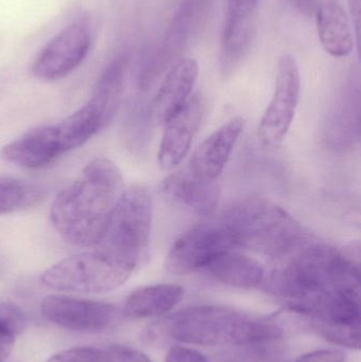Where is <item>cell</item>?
<instances>
[{
	"instance_id": "obj_6",
	"label": "cell",
	"mask_w": 361,
	"mask_h": 362,
	"mask_svg": "<svg viewBox=\"0 0 361 362\" xmlns=\"http://www.w3.org/2000/svg\"><path fill=\"white\" fill-rule=\"evenodd\" d=\"M131 276L93 249L57 262L42 274V282L55 291L102 293L118 288Z\"/></svg>"
},
{
	"instance_id": "obj_22",
	"label": "cell",
	"mask_w": 361,
	"mask_h": 362,
	"mask_svg": "<svg viewBox=\"0 0 361 362\" xmlns=\"http://www.w3.org/2000/svg\"><path fill=\"white\" fill-rule=\"evenodd\" d=\"M27 318L23 310L10 300L0 299V359L12 353L17 336L25 329Z\"/></svg>"
},
{
	"instance_id": "obj_23",
	"label": "cell",
	"mask_w": 361,
	"mask_h": 362,
	"mask_svg": "<svg viewBox=\"0 0 361 362\" xmlns=\"http://www.w3.org/2000/svg\"><path fill=\"white\" fill-rule=\"evenodd\" d=\"M316 327L320 335L331 344L351 350L360 349V325H335L317 323Z\"/></svg>"
},
{
	"instance_id": "obj_7",
	"label": "cell",
	"mask_w": 361,
	"mask_h": 362,
	"mask_svg": "<svg viewBox=\"0 0 361 362\" xmlns=\"http://www.w3.org/2000/svg\"><path fill=\"white\" fill-rule=\"evenodd\" d=\"M239 251L228 223L218 213L182 233L174 243L165 259L167 272L184 276L205 269L223 253Z\"/></svg>"
},
{
	"instance_id": "obj_11",
	"label": "cell",
	"mask_w": 361,
	"mask_h": 362,
	"mask_svg": "<svg viewBox=\"0 0 361 362\" xmlns=\"http://www.w3.org/2000/svg\"><path fill=\"white\" fill-rule=\"evenodd\" d=\"M203 117V103L197 97L178 110L163 124L162 139L159 148L158 160L165 171H171L182 163L188 155L193 138L197 133Z\"/></svg>"
},
{
	"instance_id": "obj_4",
	"label": "cell",
	"mask_w": 361,
	"mask_h": 362,
	"mask_svg": "<svg viewBox=\"0 0 361 362\" xmlns=\"http://www.w3.org/2000/svg\"><path fill=\"white\" fill-rule=\"evenodd\" d=\"M220 214L230 227L239 250L280 259L309 240V234L290 213L264 198L233 202Z\"/></svg>"
},
{
	"instance_id": "obj_28",
	"label": "cell",
	"mask_w": 361,
	"mask_h": 362,
	"mask_svg": "<svg viewBox=\"0 0 361 362\" xmlns=\"http://www.w3.org/2000/svg\"><path fill=\"white\" fill-rule=\"evenodd\" d=\"M165 362H209L199 351L182 346H174L167 351Z\"/></svg>"
},
{
	"instance_id": "obj_19",
	"label": "cell",
	"mask_w": 361,
	"mask_h": 362,
	"mask_svg": "<svg viewBox=\"0 0 361 362\" xmlns=\"http://www.w3.org/2000/svg\"><path fill=\"white\" fill-rule=\"evenodd\" d=\"M107 125L97 106L89 100L80 110L55 124L64 152L84 146Z\"/></svg>"
},
{
	"instance_id": "obj_30",
	"label": "cell",
	"mask_w": 361,
	"mask_h": 362,
	"mask_svg": "<svg viewBox=\"0 0 361 362\" xmlns=\"http://www.w3.org/2000/svg\"><path fill=\"white\" fill-rule=\"evenodd\" d=\"M350 12H351L352 21L355 25L356 40L360 47V0H349Z\"/></svg>"
},
{
	"instance_id": "obj_10",
	"label": "cell",
	"mask_w": 361,
	"mask_h": 362,
	"mask_svg": "<svg viewBox=\"0 0 361 362\" xmlns=\"http://www.w3.org/2000/svg\"><path fill=\"white\" fill-rule=\"evenodd\" d=\"M40 310L50 322L78 333H103L118 320L114 304L67 296H48L42 300Z\"/></svg>"
},
{
	"instance_id": "obj_13",
	"label": "cell",
	"mask_w": 361,
	"mask_h": 362,
	"mask_svg": "<svg viewBox=\"0 0 361 362\" xmlns=\"http://www.w3.org/2000/svg\"><path fill=\"white\" fill-rule=\"evenodd\" d=\"M65 154L55 125L36 127L2 148L4 160L25 169H40Z\"/></svg>"
},
{
	"instance_id": "obj_24",
	"label": "cell",
	"mask_w": 361,
	"mask_h": 362,
	"mask_svg": "<svg viewBox=\"0 0 361 362\" xmlns=\"http://www.w3.org/2000/svg\"><path fill=\"white\" fill-rule=\"evenodd\" d=\"M265 344H244L237 346V350L225 353L224 362H267L276 356L277 352L271 346Z\"/></svg>"
},
{
	"instance_id": "obj_29",
	"label": "cell",
	"mask_w": 361,
	"mask_h": 362,
	"mask_svg": "<svg viewBox=\"0 0 361 362\" xmlns=\"http://www.w3.org/2000/svg\"><path fill=\"white\" fill-rule=\"evenodd\" d=\"M345 356L341 351L320 350L307 353L292 362H345Z\"/></svg>"
},
{
	"instance_id": "obj_15",
	"label": "cell",
	"mask_w": 361,
	"mask_h": 362,
	"mask_svg": "<svg viewBox=\"0 0 361 362\" xmlns=\"http://www.w3.org/2000/svg\"><path fill=\"white\" fill-rule=\"evenodd\" d=\"M162 191L176 204L206 216L215 212L220 194L218 180H199L187 169L165 178Z\"/></svg>"
},
{
	"instance_id": "obj_9",
	"label": "cell",
	"mask_w": 361,
	"mask_h": 362,
	"mask_svg": "<svg viewBox=\"0 0 361 362\" xmlns=\"http://www.w3.org/2000/svg\"><path fill=\"white\" fill-rule=\"evenodd\" d=\"M93 36V29L87 21L67 25L36 55L32 65L34 76L44 81H57L69 76L88 55Z\"/></svg>"
},
{
	"instance_id": "obj_8",
	"label": "cell",
	"mask_w": 361,
	"mask_h": 362,
	"mask_svg": "<svg viewBox=\"0 0 361 362\" xmlns=\"http://www.w3.org/2000/svg\"><path fill=\"white\" fill-rule=\"evenodd\" d=\"M298 63L292 54H283L278 63L273 99L261 120L259 134L266 146H279L285 139L300 100Z\"/></svg>"
},
{
	"instance_id": "obj_31",
	"label": "cell",
	"mask_w": 361,
	"mask_h": 362,
	"mask_svg": "<svg viewBox=\"0 0 361 362\" xmlns=\"http://www.w3.org/2000/svg\"><path fill=\"white\" fill-rule=\"evenodd\" d=\"M46 362H59V359H57V355L55 356L51 357L50 359H49L48 361Z\"/></svg>"
},
{
	"instance_id": "obj_26",
	"label": "cell",
	"mask_w": 361,
	"mask_h": 362,
	"mask_svg": "<svg viewBox=\"0 0 361 362\" xmlns=\"http://www.w3.org/2000/svg\"><path fill=\"white\" fill-rule=\"evenodd\" d=\"M59 362H110L106 349L81 346L64 351L57 355Z\"/></svg>"
},
{
	"instance_id": "obj_21",
	"label": "cell",
	"mask_w": 361,
	"mask_h": 362,
	"mask_svg": "<svg viewBox=\"0 0 361 362\" xmlns=\"http://www.w3.org/2000/svg\"><path fill=\"white\" fill-rule=\"evenodd\" d=\"M40 199L34 185L15 178H0V214L25 210Z\"/></svg>"
},
{
	"instance_id": "obj_14",
	"label": "cell",
	"mask_w": 361,
	"mask_h": 362,
	"mask_svg": "<svg viewBox=\"0 0 361 362\" xmlns=\"http://www.w3.org/2000/svg\"><path fill=\"white\" fill-rule=\"evenodd\" d=\"M199 72V64L193 59H182L172 67L152 104L153 117L158 124H165L189 101Z\"/></svg>"
},
{
	"instance_id": "obj_32",
	"label": "cell",
	"mask_w": 361,
	"mask_h": 362,
	"mask_svg": "<svg viewBox=\"0 0 361 362\" xmlns=\"http://www.w3.org/2000/svg\"><path fill=\"white\" fill-rule=\"evenodd\" d=\"M0 362H4V361H2V359H0Z\"/></svg>"
},
{
	"instance_id": "obj_12",
	"label": "cell",
	"mask_w": 361,
	"mask_h": 362,
	"mask_svg": "<svg viewBox=\"0 0 361 362\" xmlns=\"http://www.w3.org/2000/svg\"><path fill=\"white\" fill-rule=\"evenodd\" d=\"M244 127L245 120L242 117L225 123L197 146L186 169L199 180H218Z\"/></svg>"
},
{
	"instance_id": "obj_1",
	"label": "cell",
	"mask_w": 361,
	"mask_h": 362,
	"mask_svg": "<svg viewBox=\"0 0 361 362\" xmlns=\"http://www.w3.org/2000/svg\"><path fill=\"white\" fill-rule=\"evenodd\" d=\"M263 284L290 312L318 318L337 296L360 291V245L339 250L309 240L280 259Z\"/></svg>"
},
{
	"instance_id": "obj_2",
	"label": "cell",
	"mask_w": 361,
	"mask_h": 362,
	"mask_svg": "<svg viewBox=\"0 0 361 362\" xmlns=\"http://www.w3.org/2000/svg\"><path fill=\"white\" fill-rule=\"evenodd\" d=\"M120 170L110 159H93L82 177L59 192L50 209L57 233L69 244L95 247L124 191Z\"/></svg>"
},
{
	"instance_id": "obj_25",
	"label": "cell",
	"mask_w": 361,
	"mask_h": 362,
	"mask_svg": "<svg viewBox=\"0 0 361 362\" xmlns=\"http://www.w3.org/2000/svg\"><path fill=\"white\" fill-rule=\"evenodd\" d=\"M259 0H227L226 25H247Z\"/></svg>"
},
{
	"instance_id": "obj_17",
	"label": "cell",
	"mask_w": 361,
	"mask_h": 362,
	"mask_svg": "<svg viewBox=\"0 0 361 362\" xmlns=\"http://www.w3.org/2000/svg\"><path fill=\"white\" fill-rule=\"evenodd\" d=\"M210 276L228 286L254 289L264 282V267L256 259L239 251L223 253L206 266Z\"/></svg>"
},
{
	"instance_id": "obj_16",
	"label": "cell",
	"mask_w": 361,
	"mask_h": 362,
	"mask_svg": "<svg viewBox=\"0 0 361 362\" xmlns=\"http://www.w3.org/2000/svg\"><path fill=\"white\" fill-rule=\"evenodd\" d=\"M317 31L324 50L334 57H349L353 52V28L345 8L338 2H324L317 13Z\"/></svg>"
},
{
	"instance_id": "obj_3",
	"label": "cell",
	"mask_w": 361,
	"mask_h": 362,
	"mask_svg": "<svg viewBox=\"0 0 361 362\" xmlns=\"http://www.w3.org/2000/svg\"><path fill=\"white\" fill-rule=\"evenodd\" d=\"M158 331L177 341L203 346L265 344L284 334L273 319L222 305L187 308L161 322Z\"/></svg>"
},
{
	"instance_id": "obj_27",
	"label": "cell",
	"mask_w": 361,
	"mask_h": 362,
	"mask_svg": "<svg viewBox=\"0 0 361 362\" xmlns=\"http://www.w3.org/2000/svg\"><path fill=\"white\" fill-rule=\"evenodd\" d=\"M110 362H154L144 353L124 346H110L107 349Z\"/></svg>"
},
{
	"instance_id": "obj_20",
	"label": "cell",
	"mask_w": 361,
	"mask_h": 362,
	"mask_svg": "<svg viewBox=\"0 0 361 362\" xmlns=\"http://www.w3.org/2000/svg\"><path fill=\"white\" fill-rule=\"evenodd\" d=\"M126 65V59L123 57L114 59L100 76L91 95L90 101L97 106L107 124L120 106Z\"/></svg>"
},
{
	"instance_id": "obj_18",
	"label": "cell",
	"mask_w": 361,
	"mask_h": 362,
	"mask_svg": "<svg viewBox=\"0 0 361 362\" xmlns=\"http://www.w3.org/2000/svg\"><path fill=\"white\" fill-rule=\"evenodd\" d=\"M184 291L177 284H156L134 291L124 305L125 316L150 319L171 312L184 298Z\"/></svg>"
},
{
	"instance_id": "obj_5",
	"label": "cell",
	"mask_w": 361,
	"mask_h": 362,
	"mask_svg": "<svg viewBox=\"0 0 361 362\" xmlns=\"http://www.w3.org/2000/svg\"><path fill=\"white\" fill-rule=\"evenodd\" d=\"M152 219L148 189L141 185L125 189L95 250L133 274L148 253Z\"/></svg>"
}]
</instances>
